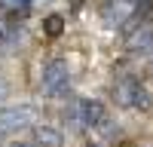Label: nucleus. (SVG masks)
I'll return each instance as SVG.
<instances>
[{
    "label": "nucleus",
    "mask_w": 153,
    "mask_h": 147,
    "mask_svg": "<svg viewBox=\"0 0 153 147\" xmlns=\"http://www.w3.org/2000/svg\"><path fill=\"white\" fill-rule=\"evenodd\" d=\"M68 3H71V12H80L86 6V0H68Z\"/></svg>",
    "instance_id": "9d476101"
},
{
    "label": "nucleus",
    "mask_w": 153,
    "mask_h": 147,
    "mask_svg": "<svg viewBox=\"0 0 153 147\" xmlns=\"http://www.w3.org/2000/svg\"><path fill=\"white\" fill-rule=\"evenodd\" d=\"M37 122H40V110L34 104H6V107H0V138L31 132Z\"/></svg>",
    "instance_id": "20e7f679"
},
{
    "label": "nucleus",
    "mask_w": 153,
    "mask_h": 147,
    "mask_svg": "<svg viewBox=\"0 0 153 147\" xmlns=\"http://www.w3.org/2000/svg\"><path fill=\"white\" fill-rule=\"evenodd\" d=\"M31 141H34L37 147H65V129L40 120V122L31 129Z\"/></svg>",
    "instance_id": "0eeeda50"
},
{
    "label": "nucleus",
    "mask_w": 153,
    "mask_h": 147,
    "mask_svg": "<svg viewBox=\"0 0 153 147\" xmlns=\"http://www.w3.org/2000/svg\"><path fill=\"white\" fill-rule=\"evenodd\" d=\"M9 147H37V144H34V141H12Z\"/></svg>",
    "instance_id": "f8f14e48"
},
{
    "label": "nucleus",
    "mask_w": 153,
    "mask_h": 147,
    "mask_svg": "<svg viewBox=\"0 0 153 147\" xmlns=\"http://www.w3.org/2000/svg\"><path fill=\"white\" fill-rule=\"evenodd\" d=\"M92 135H98V138H101V141H107V144H110V141H117V138H120V135H123V129H120V122H117V120H113V117L107 114L104 120H101V122H98V129H95Z\"/></svg>",
    "instance_id": "6e6552de"
},
{
    "label": "nucleus",
    "mask_w": 153,
    "mask_h": 147,
    "mask_svg": "<svg viewBox=\"0 0 153 147\" xmlns=\"http://www.w3.org/2000/svg\"><path fill=\"white\" fill-rule=\"evenodd\" d=\"M123 46L135 55H153V19H144L129 34H123Z\"/></svg>",
    "instance_id": "423d86ee"
},
{
    "label": "nucleus",
    "mask_w": 153,
    "mask_h": 147,
    "mask_svg": "<svg viewBox=\"0 0 153 147\" xmlns=\"http://www.w3.org/2000/svg\"><path fill=\"white\" fill-rule=\"evenodd\" d=\"M52 0H31V9H40V6H49Z\"/></svg>",
    "instance_id": "9b49d317"
},
{
    "label": "nucleus",
    "mask_w": 153,
    "mask_h": 147,
    "mask_svg": "<svg viewBox=\"0 0 153 147\" xmlns=\"http://www.w3.org/2000/svg\"><path fill=\"white\" fill-rule=\"evenodd\" d=\"M65 16L61 12H49V16H43V34L46 37H61L65 34Z\"/></svg>",
    "instance_id": "1a4fd4ad"
},
{
    "label": "nucleus",
    "mask_w": 153,
    "mask_h": 147,
    "mask_svg": "<svg viewBox=\"0 0 153 147\" xmlns=\"http://www.w3.org/2000/svg\"><path fill=\"white\" fill-rule=\"evenodd\" d=\"M37 86H40V95L49 98V101H68L74 92V74H71V61L68 58H46L40 65V77H37Z\"/></svg>",
    "instance_id": "f257e3e1"
},
{
    "label": "nucleus",
    "mask_w": 153,
    "mask_h": 147,
    "mask_svg": "<svg viewBox=\"0 0 153 147\" xmlns=\"http://www.w3.org/2000/svg\"><path fill=\"white\" fill-rule=\"evenodd\" d=\"M113 101L126 110H138V114H147L153 107V92L147 89V83L138 77V74H120L113 80Z\"/></svg>",
    "instance_id": "f03ea898"
},
{
    "label": "nucleus",
    "mask_w": 153,
    "mask_h": 147,
    "mask_svg": "<svg viewBox=\"0 0 153 147\" xmlns=\"http://www.w3.org/2000/svg\"><path fill=\"white\" fill-rule=\"evenodd\" d=\"M107 117V107L101 98H92V95H76L71 98V104L65 110V122L74 129V132H95L98 122Z\"/></svg>",
    "instance_id": "7ed1b4c3"
},
{
    "label": "nucleus",
    "mask_w": 153,
    "mask_h": 147,
    "mask_svg": "<svg viewBox=\"0 0 153 147\" xmlns=\"http://www.w3.org/2000/svg\"><path fill=\"white\" fill-rule=\"evenodd\" d=\"M25 43H28V31H25V24L19 19L3 16V19H0V58L22 52Z\"/></svg>",
    "instance_id": "39448f33"
}]
</instances>
